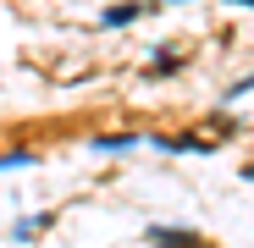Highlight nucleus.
<instances>
[{"mask_svg": "<svg viewBox=\"0 0 254 248\" xmlns=\"http://www.w3.org/2000/svg\"><path fill=\"white\" fill-rule=\"evenodd\" d=\"M144 11H149V0H122V6L105 11V28H122V22H133V17H144Z\"/></svg>", "mask_w": 254, "mask_h": 248, "instance_id": "f257e3e1", "label": "nucleus"}, {"mask_svg": "<svg viewBox=\"0 0 254 248\" xmlns=\"http://www.w3.org/2000/svg\"><path fill=\"white\" fill-rule=\"evenodd\" d=\"M155 243H166V248H193L188 232H166V226H155Z\"/></svg>", "mask_w": 254, "mask_h": 248, "instance_id": "f03ea898", "label": "nucleus"}, {"mask_svg": "<svg viewBox=\"0 0 254 248\" xmlns=\"http://www.w3.org/2000/svg\"><path fill=\"white\" fill-rule=\"evenodd\" d=\"M127 144H138L133 133H111V138H94V149H127Z\"/></svg>", "mask_w": 254, "mask_h": 248, "instance_id": "7ed1b4c3", "label": "nucleus"}, {"mask_svg": "<svg viewBox=\"0 0 254 248\" xmlns=\"http://www.w3.org/2000/svg\"><path fill=\"white\" fill-rule=\"evenodd\" d=\"M232 6H254V0H232Z\"/></svg>", "mask_w": 254, "mask_h": 248, "instance_id": "20e7f679", "label": "nucleus"}]
</instances>
